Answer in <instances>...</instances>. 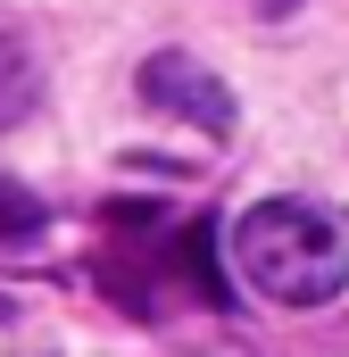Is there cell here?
I'll use <instances>...</instances> for the list:
<instances>
[{
    "instance_id": "1",
    "label": "cell",
    "mask_w": 349,
    "mask_h": 357,
    "mask_svg": "<svg viewBox=\"0 0 349 357\" xmlns=\"http://www.w3.org/2000/svg\"><path fill=\"white\" fill-rule=\"evenodd\" d=\"M233 266L274 307H325L349 291V225L316 199H258L233 225Z\"/></svg>"
},
{
    "instance_id": "2",
    "label": "cell",
    "mask_w": 349,
    "mask_h": 357,
    "mask_svg": "<svg viewBox=\"0 0 349 357\" xmlns=\"http://www.w3.org/2000/svg\"><path fill=\"white\" fill-rule=\"evenodd\" d=\"M133 91H142L150 116H183V125H200V133H233V91L216 84L191 50H150L142 75H133Z\"/></svg>"
},
{
    "instance_id": "3",
    "label": "cell",
    "mask_w": 349,
    "mask_h": 357,
    "mask_svg": "<svg viewBox=\"0 0 349 357\" xmlns=\"http://www.w3.org/2000/svg\"><path fill=\"white\" fill-rule=\"evenodd\" d=\"M34 100H42V67H34V50H25V42L0 25V133H8V125L34 108Z\"/></svg>"
},
{
    "instance_id": "4",
    "label": "cell",
    "mask_w": 349,
    "mask_h": 357,
    "mask_svg": "<svg viewBox=\"0 0 349 357\" xmlns=\"http://www.w3.org/2000/svg\"><path fill=\"white\" fill-rule=\"evenodd\" d=\"M42 225H50V216H42V199H34L25 183H0V250H34V241H42Z\"/></svg>"
},
{
    "instance_id": "5",
    "label": "cell",
    "mask_w": 349,
    "mask_h": 357,
    "mask_svg": "<svg viewBox=\"0 0 349 357\" xmlns=\"http://www.w3.org/2000/svg\"><path fill=\"white\" fill-rule=\"evenodd\" d=\"M200 357H258V349H233V341H225V349H200Z\"/></svg>"
}]
</instances>
